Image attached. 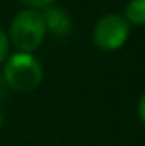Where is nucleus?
<instances>
[{
	"label": "nucleus",
	"mask_w": 145,
	"mask_h": 146,
	"mask_svg": "<svg viewBox=\"0 0 145 146\" xmlns=\"http://www.w3.org/2000/svg\"><path fill=\"white\" fill-rule=\"evenodd\" d=\"M46 34V24L44 17L41 12L34 9H26L19 12L9 29V37L12 44L22 51V53H31L43 42Z\"/></svg>",
	"instance_id": "nucleus-1"
},
{
	"label": "nucleus",
	"mask_w": 145,
	"mask_h": 146,
	"mask_svg": "<svg viewBox=\"0 0 145 146\" xmlns=\"http://www.w3.org/2000/svg\"><path fill=\"white\" fill-rule=\"evenodd\" d=\"M3 78L9 88L28 94L41 83L43 70L39 61L29 53H15L7 60L3 66Z\"/></svg>",
	"instance_id": "nucleus-2"
},
{
	"label": "nucleus",
	"mask_w": 145,
	"mask_h": 146,
	"mask_svg": "<svg viewBox=\"0 0 145 146\" xmlns=\"http://www.w3.org/2000/svg\"><path fill=\"white\" fill-rule=\"evenodd\" d=\"M130 34V22L118 14H109L97 21L94 27V44L103 51L121 48Z\"/></svg>",
	"instance_id": "nucleus-3"
},
{
	"label": "nucleus",
	"mask_w": 145,
	"mask_h": 146,
	"mask_svg": "<svg viewBox=\"0 0 145 146\" xmlns=\"http://www.w3.org/2000/svg\"><path fill=\"white\" fill-rule=\"evenodd\" d=\"M43 17H44L46 31H50L53 36L63 39V37H67L70 34V31H72V19L63 9L50 7V9L44 10Z\"/></svg>",
	"instance_id": "nucleus-4"
},
{
	"label": "nucleus",
	"mask_w": 145,
	"mask_h": 146,
	"mask_svg": "<svg viewBox=\"0 0 145 146\" xmlns=\"http://www.w3.org/2000/svg\"><path fill=\"white\" fill-rule=\"evenodd\" d=\"M126 21L135 24V26H144L145 24V0H130L126 5Z\"/></svg>",
	"instance_id": "nucleus-5"
},
{
	"label": "nucleus",
	"mask_w": 145,
	"mask_h": 146,
	"mask_svg": "<svg viewBox=\"0 0 145 146\" xmlns=\"http://www.w3.org/2000/svg\"><path fill=\"white\" fill-rule=\"evenodd\" d=\"M7 53H9V41H7V34L0 29V63H3V61H5Z\"/></svg>",
	"instance_id": "nucleus-6"
},
{
	"label": "nucleus",
	"mask_w": 145,
	"mask_h": 146,
	"mask_svg": "<svg viewBox=\"0 0 145 146\" xmlns=\"http://www.w3.org/2000/svg\"><path fill=\"white\" fill-rule=\"evenodd\" d=\"M24 5H28V7H31V9H44V7H48V5H51L55 0H21Z\"/></svg>",
	"instance_id": "nucleus-7"
},
{
	"label": "nucleus",
	"mask_w": 145,
	"mask_h": 146,
	"mask_svg": "<svg viewBox=\"0 0 145 146\" xmlns=\"http://www.w3.org/2000/svg\"><path fill=\"white\" fill-rule=\"evenodd\" d=\"M7 92H9V85H7V82H5L3 75H0V102H2V100H5Z\"/></svg>",
	"instance_id": "nucleus-8"
},
{
	"label": "nucleus",
	"mask_w": 145,
	"mask_h": 146,
	"mask_svg": "<svg viewBox=\"0 0 145 146\" xmlns=\"http://www.w3.org/2000/svg\"><path fill=\"white\" fill-rule=\"evenodd\" d=\"M138 114H140V119L144 121V124H145V94L142 95V99L138 102Z\"/></svg>",
	"instance_id": "nucleus-9"
},
{
	"label": "nucleus",
	"mask_w": 145,
	"mask_h": 146,
	"mask_svg": "<svg viewBox=\"0 0 145 146\" xmlns=\"http://www.w3.org/2000/svg\"><path fill=\"white\" fill-rule=\"evenodd\" d=\"M2 126H3V112L0 109V129H2Z\"/></svg>",
	"instance_id": "nucleus-10"
}]
</instances>
